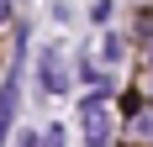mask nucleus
<instances>
[{
	"label": "nucleus",
	"instance_id": "f257e3e1",
	"mask_svg": "<svg viewBox=\"0 0 153 147\" xmlns=\"http://www.w3.org/2000/svg\"><path fill=\"white\" fill-rule=\"evenodd\" d=\"M0 11H5V0H0Z\"/></svg>",
	"mask_w": 153,
	"mask_h": 147
}]
</instances>
